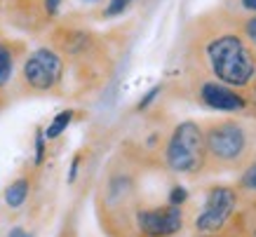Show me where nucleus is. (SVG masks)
I'll return each mask as SVG.
<instances>
[{"label":"nucleus","mask_w":256,"mask_h":237,"mask_svg":"<svg viewBox=\"0 0 256 237\" xmlns=\"http://www.w3.org/2000/svg\"><path fill=\"white\" fill-rule=\"evenodd\" d=\"M207 59L214 76L230 87H244L254 78V54L235 36H221L212 40L207 45Z\"/></svg>","instance_id":"f257e3e1"},{"label":"nucleus","mask_w":256,"mask_h":237,"mask_svg":"<svg viewBox=\"0 0 256 237\" xmlns=\"http://www.w3.org/2000/svg\"><path fill=\"white\" fill-rule=\"evenodd\" d=\"M204 134L195 122H181L167 144V164L174 172H198L204 162Z\"/></svg>","instance_id":"f03ea898"},{"label":"nucleus","mask_w":256,"mask_h":237,"mask_svg":"<svg viewBox=\"0 0 256 237\" xmlns=\"http://www.w3.org/2000/svg\"><path fill=\"white\" fill-rule=\"evenodd\" d=\"M204 146L218 160L235 162L240 160L247 148V134L238 122H221L210 127L207 136H204Z\"/></svg>","instance_id":"7ed1b4c3"},{"label":"nucleus","mask_w":256,"mask_h":237,"mask_svg":"<svg viewBox=\"0 0 256 237\" xmlns=\"http://www.w3.org/2000/svg\"><path fill=\"white\" fill-rule=\"evenodd\" d=\"M24 78L33 90H50L62 78V59L52 50H36L24 64Z\"/></svg>","instance_id":"20e7f679"},{"label":"nucleus","mask_w":256,"mask_h":237,"mask_svg":"<svg viewBox=\"0 0 256 237\" xmlns=\"http://www.w3.org/2000/svg\"><path fill=\"white\" fill-rule=\"evenodd\" d=\"M235 209V192L230 188H214L207 195V202H204V209L202 214L195 218V228L202 230V232H214V230H221L224 223L228 221V216L233 214Z\"/></svg>","instance_id":"39448f33"},{"label":"nucleus","mask_w":256,"mask_h":237,"mask_svg":"<svg viewBox=\"0 0 256 237\" xmlns=\"http://www.w3.org/2000/svg\"><path fill=\"white\" fill-rule=\"evenodd\" d=\"M139 226L148 237H170L181 230L184 216L178 206H164V209H153V212H141Z\"/></svg>","instance_id":"423d86ee"},{"label":"nucleus","mask_w":256,"mask_h":237,"mask_svg":"<svg viewBox=\"0 0 256 237\" xmlns=\"http://www.w3.org/2000/svg\"><path fill=\"white\" fill-rule=\"evenodd\" d=\"M200 94H202V101L210 108H216V110H242L247 106L244 96H240L230 87H224L218 82H204Z\"/></svg>","instance_id":"0eeeda50"},{"label":"nucleus","mask_w":256,"mask_h":237,"mask_svg":"<svg viewBox=\"0 0 256 237\" xmlns=\"http://www.w3.org/2000/svg\"><path fill=\"white\" fill-rule=\"evenodd\" d=\"M26 195H28V184H26L24 178H19V181H14V184L5 190V202H8L10 206H22Z\"/></svg>","instance_id":"6e6552de"},{"label":"nucleus","mask_w":256,"mask_h":237,"mask_svg":"<svg viewBox=\"0 0 256 237\" xmlns=\"http://www.w3.org/2000/svg\"><path fill=\"white\" fill-rule=\"evenodd\" d=\"M70 120H73V110H64V113H59V115L54 118V122L47 127L45 136H47V138H56V136H59V134H62V132L70 124Z\"/></svg>","instance_id":"1a4fd4ad"},{"label":"nucleus","mask_w":256,"mask_h":237,"mask_svg":"<svg viewBox=\"0 0 256 237\" xmlns=\"http://www.w3.org/2000/svg\"><path fill=\"white\" fill-rule=\"evenodd\" d=\"M12 78V52L5 45H0V87L10 82Z\"/></svg>","instance_id":"9d476101"},{"label":"nucleus","mask_w":256,"mask_h":237,"mask_svg":"<svg viewBox=\"0 0 256 237\" xmlns=\"http://www.w3.org/2000/svg\"><path fill=\"white\" fill-rule=\"evenodd\" d=\"M132 0H110V5L106 8V16H116V14H122L124 10L130 8Z\"/></svg>","instance_id":"9b49d317"},{"label":"nucleus","mask_w":256,"mask_h":237,"mask_svg":"<svg viewBox=\"0 0 256 237\" xmlns=\"http://www.w3.org/2000/svg\"><path fill=\"white\" fill-rule=\"evenodd\" d=\"M242 186L249 188V190H256V162L242 174Z\"/></svg>","instance_id":"f8f14e48"},{"label":"nucleus","mask_w":256,"mask_h":237,"mask_svg":"<svg viewBox=\"0 0 256 237\" xmlns=\"http://www.w3.org/2000/svg\"><path fill=\"white\" fill-rule=\"evenodd\" d=\"M45 158V134L38 132V136H36V164H40Z\"/></svg>","instance_id":"ddd939ff"},{"label":"nucleus","mask_w":256,"mask_h":237,"mask_svg":"<svg viewBox=\"0 0 256 237\" xmlns=\"http://www.w3.org/2000/svg\"><path fill=\"white\" fill-rule=\"evenodd\" d=\"M158 94H160V87H153V90H150V92H148L146 96H144V99L139 101V110H144V108L150 106V104H153V99H156Z\"/></svg>","instance_id":"4468645a"},{"label":"nucleus","mask_w":256,"mask_h":237,"mask_svg":"<svg viewBox=\"0 0 256 237\" xmlns=\"http://www.w3.org/2000/svg\"><path fill=\"white\" fill-rule=\"evenodd\" d=\"M184 200H186V188H181V186H178V188H174V190H172V195H170V202H172V204H174V206H176V204H181Z\"/></svg>","instance_id":"2eb2a0df"},{"label":"nucleus","mask_w":256,"mask_h":237,"mask_svg":"<svg viewBox=\"0 0 256 237\" xmlns=\"http://www.w3.org/2000/svg\"><path fill=\"white\" fill-rule=\"evenodd\" d=\"M244 31H247V38L252 40V42H254L256 45V16L254 19H249L247 22V26H244Z\"/></svg>","instance_id":"dca6fc26"},{"label":"nucleus","mask_w":256,"mask_h":237,"mask_svg":"<svg viewBox=\"0 0 256 237\" xmlns=\"http://www.w3.org/2000/svg\"><path fill=\"white\" fill-rule=\"evenodd\" d=\"M59 5H62V0H45V8H47V12H50V14H56Z\"/></svg>","instance_id":"f3484780"},{"label":"nucleus","mask_w":256,"mask_h":237,"mask_svg":"<svg viewBox=\"0 0 256 237\" xmlns=\"http://www.w3.org/2000/svg\"><path fill=\"white\" fill-rule=\"evenodd\" d=\"M10 237H33V235H28L26 230H22V228H14L12 232H10Z\"/></svg>","instance_id":"a211bd4d"},{"label":"nucleus","mask_w":256,"mask_h":237,"mask_svg":"<svg viewBox=\"0 0 256 237\" xmlns=\"http://www.w3.org/2000/svg\"><path fill=\"white\" fill-rule=\"evenodd\" d=\"M76 174H78V160H73V164H70V176H68V181H76Z\"/></svg>","instance_id":"6ab92c4d"},{"label":"nucleus","mask_w":256,"mask_h":237,"mask_svg":"<svg viewBox=\"0 0 256 237\" xmlns=\"http://www.w3.org/2000/svg\"><path fill=\"white\" fill-rule=\"evenodd\" d=\"M242 5L247 10H252V12H256V0H242Z\"/></svg>","instance_id":"aec40b11"},{"label":"nucleus","mask_w":256,"mask_h":237,"mask_svg":"<svg viewBox=\"0 0 256 237\" xmlns=\"http://www.w3.org/2000/svg\"><path fill=\"white\" fill-rule=\"evenodd\" d=\"M82 2H99V0H82Z\"/></svg>","instance_id":"412c9836"},{"label":"nucleus","mask_w":256,"mask_h":237,"mask_svg":"<svg viewBox=\"0 0 256 237\" xmlns=\"http://www.w3.org/2000/svg\"><path fill=\"white\" fill-rule=\"evenodd\" d=\"M254 237H256V232H254Z\"/></svg>","instance_id":"4be33fe9"}]
</instances>
